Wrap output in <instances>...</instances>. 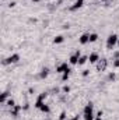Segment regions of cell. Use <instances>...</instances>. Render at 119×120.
Here are the masks:
<instances>
[{"mask_svg":"<svg viewBox=\"0 0 119 120\" xmlns=\"http://www.w3.org/2000/svg\"><path fill=\"white\" fill-rule=\"evenodd\" d=\"M83 117H84V120H94L95 119V116H94V105L91 102L86 105V108L83 110Z\"/></svg>","mask_w":119,"mask_h":120,"instance_id":"6da1fadb","label":"cell"},{"mask_svg":"<svg viewBox=\"0 0 119 120\" xmlns=\"http://www.w3.org/2000/svg\"><path fill=\"white\" fill-rule=\"evenodd\" d=\"M119 36L116 34H111L108 38H107V49H114V46L118 43Z\"/></svg>","mask_w":119,"mask_h":120,"instance_id":"7a4b0ae2","label":"cell"},{"mask_svg":"<svg viewBox=\"0 0 119 120\" xmlns=\"http://www.w3.org/2000/svg\"><path fill=\"white\" fill-rule=\"evenodd\" d=\"M18 60H20V55L14 53V55H11L7 59L3 60V64H14V63H18Z\"/></svg>","mask_w":119,"mask_h":120,"instance_id":"3957f363","label":"cell"},{"mask_svg":"<svg viewBox=\"0 0 119 120\" xmlns=\"http://www.w3.org/2000/svg\"><path fill=\"white\" fill-rule=\"evenodd\" d=\"M108 67V60L107 59H99L97 61V70L98 71H105Z\"/></svg>","mask_w":119,"mask_h":120,"instance_id":"277c9868","label":"cell"},{"mask_svg":"<svg viewBox=\"0 0 119 120\" xmlns=\"http://www.w3.org/2000/svg\"><path fill=\"white\" fill-rule=\"evenodd\" d=\"M45 98H46V92H42V94L36 98V102H35V108H36V109H41V106L45 103V102H44Z\"/></svg>","mask_w":119,"mask_h":120,"instance_id":"5b68a950","label":"cell"},{"mask_svg":"<svg viewBox=\"0 0 119 120\" xmlns=\"http://www.w3.org/2000/svg\"><path fill=\"white\" fill-rule=\"evenodd\" d=\"M80 56H81L80 50H76V53L70 56V59H69V63H70L71 66H74V64H79V59H80Z\"/></svg>","mask_w":119,"mask_h":120,"instance_id":"8992f818","label":"cell"},{"mask_svg":"<svg viewBox=\"0 0 119 120\" xmlns=\"http://www.w3.org/2000/svg\"><path fill=\"white\" fill-rule=\"evenodd\" d=\"M67 70H70V67H69V64L64 61V63H60L59 66L56 67V73H59V74H63L64 71H67Z\"/></svg>","mask_w":119,"mask_h":120,"instance_id":"52a82bcc","label":"cell"},{"mask_svg":"<svg viewBox=\"0 0 119 120\" xmlns=\"http://www.w3.org/2000/svg\"><path fill=\"white\" fill-rule=\"evenodd\" d=\"M83 4H84V0H76L74 4L70 6V11H76V10H79L80 7H83Z\"/></svg>","mask_w":119,"mask_h":120,"instance_id":"ba28073f","label":"cell"},{"mask_svg":"<svg viewBox=\"0 0 119 120\" xmlns=\"http://www.w3.org/2000/svg\"><path fill=\"white\" fill-rule=\"evenodd\" d=\"M98 60H99V55H98V53H95V52H94V53H91V55L88 56V61H90V63H92V64H97V61H98Z\"/></svg>","mask_w":119,"mask_h":120,"instance_id":"9c48e42d","label":"cell"},{"mask_svg":"<svg viewBox=\"0 0 119 120\" xmlns=\"http://www.w3.org/2000/svg\"><path fill=\"white\" fill-rule=\"evenodd\" d=\"M79 42H80L81 45H86V43H88V42H90V34H83V35L79 38Z\"/></svg>","mask_w":119,"mask_h":120,"instance_id":"30bf717a","label":"cell"},{"mask_svg":"<svg viewBox=\"0 0 119 120\" xmlns=\"http://www.w3.org/2000/svg\"><path fill=\"white\" fill-rule=\"evenodd\" d=\"M21 110V106H18V105H16L14 108H11V110H10V113H11V116H14V117H17L18 116V112Z\"/></svg>","mask_w":119,"mask_h":120,"instance_id":"8fae6325","label":"cell"},{"mask_svg":"<svg viewBox=\"0 0 119 120\" xmlns=\"http://www.w3.org/2000/svg\"><path fill=\"white\" fill-rule=\"evenodd\" d=\"M48 74H49V70L45 67V68H42V70H41V73H39V78H42V80H44V78H46V77H48Z\"/></svg>","mask_w":119,"mask_h":120,"instance_id":"7c38bea8","label":"cell"},{"mask_svg":"<svg viewBox=\"0 0 119 120\" xmlns=\"http://www.w3.org/2000/svg\"><path fill=\"white\" fill-rule=\"evenodd\" d=\"M7 98H8V92L4 91V92L1 94V96H0V102H1V103H6V102H7Z\"/></svg>","mask_w":119,"mask_h":120,"instance_id":"4fadbf2b","label":"cell"},{"mask_svg":"<svg viewBox=\"0 0 119 120\" xmlns=\"http://www.w3.org/2000/svg\"><path fill=\"white\" fill-rule=\"evenodd\" d=\"M70 73H71V70L64 71V73L62 74V81H67V80H69V77H70Z\"/></svg>","mask_w":119,"mask_h":120,"instance_id":"5bb4252c","label":"cell"},{"mask_svg":"<svg viewBox=\"0 0 119 120\" xmlns=\"http://www.w3.org/2000/svg\"><path fill=\"white\" fill-rule=\"evenodd\" d=\"M88 61V56H80V59H79V66H83V64H86Z\"/></svg>","mask_w":119,"mask_h":120,"instance_id":"9a60e30c","label":"cell"},{"mask_svg":"<svg viewBox=\"0 0 119 120\" xmlns=\"http://www.w3.org/2000/svg\"><path fill=\"white\" fill-rule=\"evenodd\" d=\"M39 110H41V112H44V113H51V108H49L48 105H45V103L41 106V109H39Z\"/></svg>","mask_w":119,"mask_h":120,"instance_id":"2e32d148","label":"cell"},{"mask_svg":"<svg viewBox=\"0 0 119 120\" xmlns=\"http://www.w3.org/2000/svg\"><path fill=\"white\" fill-rule=\"evenodd\" d=\"M63 41H64V38H63L62 35H58V36L53 39V43H56V45H58V43H62Z\"/></svg>","mask_w":119,"mask_h":120,"instance_id":"e0dca14e","label":"cell"},{"mask_svg":"<svg viewBox=\"0 0 119 120\" xmlns=\"http://www.w3.org/2000/svg\"><path fill=\"white\" fill-rule=\"evenodd\" d=\"M98 39V34H90V42H95Z\"/></svg>","mask_w":119,"mask_h":120,"instance_id":"ac0fdd59","label":"cell"},{"mask_svg":"<svg viewBox=\"0 0 119 120\" xmlns=\"http://www.w3.org/2000/svg\"><path fill=\"white\" fill-rule=\"evenodd\" d=\"M6 103H7V106H8V108H10V109H11V108H14V106H16V102H14V101H13V99H8V101H7V102H6Z\"/></svg>","mask_w":119,"mask_h":120,"instance_id":"d6986e66","label":"cell"},{"mask_svg":"<svg viewBox=\"0 0 119 120\" xmlns=\"http://www.w3.org/2000/svg\"><path fill=\"white\" fill-rule=\"evenodd\" d=\"M116 78V75H115V73H109V75H108V80L109 81H114Z\"/></svg>","mask_w":119,"mask_h":120,"instance_id":"ffe728a7","label":"cell"},{"mask_svg":"<svg viewBox=\"0 0 119 120\" xmlns=\"http://www.w3.org/2000/svg\"><path fill=\"white\" fill-rule=\"evenodd\" d=\"M59 120H66V112H62V113H60Z\"/></svg>","mask_w":119,"mask_h":120,"instance_id":"44dd1931","label":"cell"},{"mask_svg":"<svg viewBox=\"0 0 119 120\" xmlns=\"http://www.w3.org/2000/svg\"><path fill=\"white\" fill-rule=\"evenodd\" d=\"M63 92L69 94V92H70V87H69V85H64V87H63Z\"/></svg>","mask_w":119,"mask_h":120,"instance_id":"7402d4cb","label":"cell"},{"mask_svg":"<svg viewBox=\"0 0 119 120\" xmlns=\"http://www.w3.org/2000/svg\"><path fill=\"white\" fill-rule=\"evenodd\" d=\"M114 67H119V59H114Z\"/></svg>","mask_w":119,"mask_h":120,"instance_id":"603a6c76","label":"cell"},{"mask_svg":"<svg viewBox=\"0 0 119 120\" xmlns=\"http://www.w3.org/2000/svg\"><path fill=\"white\" fill-rule=\"evenodd\" d=\"M81 74H83V77H87V75L90 74V70H84V71H83Z\"/></svg>","mask_w":119,"mask_h":120,"instance_id":"cb8c5ba5","label":"cell"},{"mask_svg":"<svg viewBox=\"0 0 119 120\" xmlns=\"http://www.w3.org/2000/svg\"><path fill=\"white\" fill-rule=\"evenodd\" d=\"M114 57H115V59H119V52H115V53H114Z\"/></svg>","mask_w":119,"mask_h":120,"instance_id":"d4e9b609","label":"cell"},{"mask_svg":"<svg viewBox=\"0 0 119 120\" xmlns=\"http://www.w3.org/2000/svg\"><path fill=\"white\" fill-rule=\"evenodd\" d=\"M79 117H80V116H79V115H76L74 117H71V119H69V120H79Z\"/></svg>","mask_w":119,"mask_h":120,"instance_id":"484cf974","label":"cell"},{"mask_svg":"<svg viewBox=\"0 0 119 120\" xmlns=\"http://www.w3.org/2000/svg\"><path fill=\"white\" fill-rule=\"evenodd\" d=\"M97 116H98V117H102V112H101V110H99V112H98V113H97Z\"/></svg>","mask_w":119,"mask_h":120,"instance_id":"4316f807","label":"cell"},{"mask_svg":"<svg viewBox=\"0 0 119 120\" xmlns=\"http://www.w3.org/2000/svg\"><path fill=\"white\" fill-rule=\"evenodd\" d=\"M94 120H102V119H101V117H98V116H95V119H94Z\"/></svg>","mask_w":119,"mask_h":120,"instance_id":"83f0119b","label":"cell"},{"mask_svg":"<svg viewBox=\"0 0 119 120\" xmlns=\"http://www.w3.org/2000/svg\"><path fill=\"white\" fill-rule=\"evenodd\" d=\"M32 1H35V3H36V1H41V0H32Z\"/></svg>","mask_w":119,"mask_h":120,"instance_id":"f1b7e54d","label":"cell"},{"mask_svg":"<svg viewBox=\"0 0 119 120\" xmlns=\"http://www.w3.org/2000/svg\"><path fill=\"white\" fill-rule=\"evenodd\" d=\"M118 45H119V41H118Z\"/></svg>","mask_w":119,"mask_h":120,"instance_id":"f546056e","label":"cell"}]
</instances>
